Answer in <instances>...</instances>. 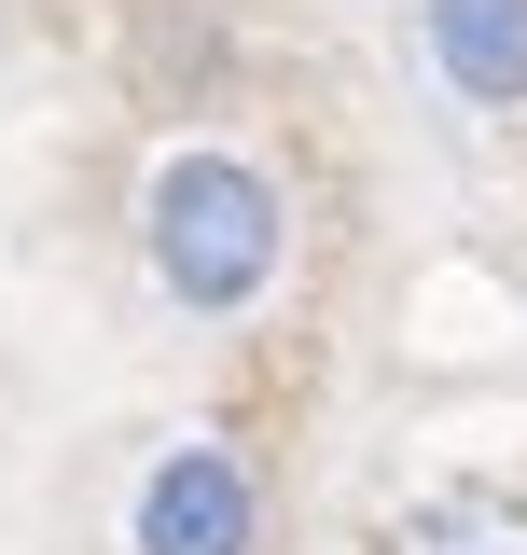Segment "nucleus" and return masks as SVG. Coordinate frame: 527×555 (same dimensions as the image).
<instances>
[{
  "instance_id": "nucleus-3",
  "label": "nucleus",
  "mask_w": 527,
  "mask_h": 555,
  "mask_svg": "<svg viewBox=\"0 0 527 555\" xmlns=\"http://www.w3.org/2000/svg\"><path fill=\"white\" fill-rule=\"evenodd\" d=\"M416 42L459 112H527V0H416Z\"/></svg>"
},
{
  "instance_id": "nucleus-4",
  "label": "nucleus",
  "mask_w": 527,
  "mask_h": 555,
  "mask_svg": "<svg viewBox=\"0 0 527 555\" xmlns=\"http://www.w3.org/2000/svg\"><path fill=\"white\" fill-rule=\"evenodd\" d=\"M375 555H527V500H514V486H486V473L416 486L389 528H375Z\"/></svg>"
},
{
  "instance_id": "nucleus-2",
  "label": "nucleus",
  "mask_w": 527,
  "mask_h": 555,
  "mask_svg": "<svg viewBox=\"0 0 527 555\" xmlns=\"http://www.w3.org/2000/svg\"><path fill=\"white\" fill-rule=\"evenodd\" d=\"M126 555H264V473L222 430L153 444V473L126 486Z\"/></svg>"
},
{
  "instance_id": "nucleus-1",
  "label": "nucleus",
  "mask_w": 527,
  "mask_h": 555,
  "mask_svg": "<svg viewBox=\"0 0 527 555\" xmlns=\"http://www.w3.org/2000/svg\"><path fill=\"white\" fill-rule=\"evenodd\" d=\"M139 264L167 292V320H250L278 264H292V195H278V167L236 153V139H181V153H153V181H139Z\"/></svg>"
}]
</instances>
